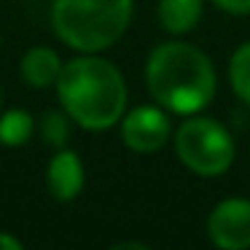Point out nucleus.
Masks as SVG:
<instances>
[{
    "label": "nucleus",
    "mask_w": 250,
    "mask_h": 250,
    "mask_svg": "<svg viewBox=\"0 0 250 250\" xmlns=\"http://www.w3.org/2000/svg\"><path fill=\"white\" fill-rule=\"evenodd\" d=\"M146 83L156 105L175 116L202 113L218 92L212 60L194 43L167 41L146 62Z\"/></svg>",
    "instance_id": "1"
},
{
    "label": "nucleus",
    "mask_w": 250,
    "mask_h": 250,
    "mask_svg": "<svg viewBox=\"0 0 250 250\" xmlns=\"http://www.w3.org/2000/svg\"><path fill=\"white\" fill-rule=\"evenodd\" d=\"M210 3L231 17H248L250 14V0H210Z\"/></svg>",
    "instance_id": "13"
},
{
    "label": "nucleus",
    "mask_w": 250,
    "mask_h": 250,
    "mask_svg": "<svg viewBox=\"0 0 250 250\" xmlns=\"http://www.w3.org/2000/svg\"><path fill=\"white\" fill-rule=\"evenodd\" d=\"M0 250H22V242L11 234H0Z\"/></svg>",
    "instance_id": "14"
},
{
    "label": "nucleus",
    "mask_w": 250,
    "mask_h": 250,
    "mask_svg": "<svg viewBox=\"0 0 250 250\" xmlns=\"http://www.w3.org/2000/svg\"><path fill=\"white\" fill-rule=\"evenodd\" d=\"M207 237L221 250H248L250 248V199L229 196L221 199L207 215Z\"/></svg>",
    "instance_id": "6"
},
{
    "label": "nucleus",
    "mask_w": 250,
    "mask_h": 250,
    "mask_svg": "<svg viewBox=\"0 0 250 250\" xmlns=\"http://www.w3.org/2000/svg\"><path fill=\"white\" fill-rule=\"evenodd\" d=\"M135 0H54L51 24L62 43L83 54L105 51L126 33Z\"/></svg>",
    "instance_id": "3"
},
{
    "label": "nucleus",
    "mask_w": 250,
    "mask_h": 250,
    "mask_svg": "<svg viewBox=\"0 0 250 250\" xmlns=\"http://www.w3.org/2000/svg\"><path fill=\"white\" fill-rule=\"evenodd\" d=\"M172 148L180 164L199 178H218L229 172L237 156L231 132L218 119L199 113L180 121V126L172 132Z\"/></svg>",
    "instance_id": "4"
},
{
    "label": "nucleus",
    "mask_w": 250,
    "mask_h": 250,
    "mask_svg": "<svg viewBox=\"0 0 250 250\" xmlns=\"http://www.w3.org/2000/svg\"><path fill=\"white\" fill-rule=\"evenodd\" d=\"M60 73H62V62H60V57H57V51L43 49V46L30 49L22 60V76H24V81L35 89L51 86V83L57 86Z\"/></svg>",
    "instance_id": "9"
},
{
    "label": "nucleus",
    "mask_w": 250,
    "mask_h": 250,
    "mask_svg": "<svg viewBox=\"0 0 250 250\" xmlns=\"http://www.w3.org/2000/svg\"><path fill=\"white\" fill-rule=\"evenodd\" d=\"M33 135V116L24 110H8L0 116V143L8 148L24 146Z\"/></svg>",
    "instance_id": "11"
},
{
    "label": "nucleus",
    "mask_w": 250,
    "mask_h": 250,
    "mask_svg": "<svg viewBox=\"0 0 250 250\" xmlns=\"http://www.w3.org/2000/svg\"><path fill=\"white\" fill-rule=\"evenodd\" d=\"M46 183H49V191L54 199H60V202L76 199L83 188V164L78 159V153L67 151V148H60L57 156L49 164Z\"/></svg>",
    "instance_id": "7"
},
{
    "label": "nucleus",
    "mask_w": 250,
    "mask_h": 250,
    "mask_svg": "<svg viewBox=\"0 0 250 250\" xmlns=\"http://www.w3.org/2000/svg\"><path fill=\"white\" fill-rule=\"evenodd\" d=\"M205 0H159V22L169 35H186L199 24Z\"/></svg>",
    "instance_id": "8"
},
{
    "label": "nucleus",
    "mask_w": 250,
    "mask_h": 250,
    "mask_svg": "<svg viewBox=\"0 0 250 250\" xmlns=\"http://www.w3.org/2000/svg\"><path fill=\"white\" fill-rule=\"evenodd\" d=\"M172 137L169 116L162 105H140L121 116V140L135 153H156Z\"/></svg>",
    "instance_id": "5"
},
{
    "label": "nucleus",
    "mask_w": 250,
    "mask_h": 250,
    "mask_svg": "<svg viewBox=\"0 0 250 250\" xmlns=\"http://www.w3.org/2000/svg\"><path fill=\"white\" fill-rule=\"evenodd\" d=\"M67 113H60V110H49L43 116V124H41V132H43V140L54 148H65L67 137H70V126H67Z\"/></svg>",
    "instance_id": "12"
},
{
    "label": "nucleus",
    "mask_w": 250,
    "mask_h": 250,
    "mask_svg": "<svg viewBox=\"0 0 250 250\" xmlns=\"http://www.w3.org/2000/svg\"><path fill=\"white\" fill-rule=\"evenodd\" d=\"M57 94L70 121L92 132L110 129L126 110L124 76L103 57H76L62 65Z\"/></svg>",
    "instance_id": "2"
},
{
    "label": "nucleus",
    "mask_w": 250,
    "mask_h": 250,
    "mask_svg": "<svg viewBox=\"0 0 250 250\" xmlns=\"http://www.w3.org/2000/svg\"><path fill=\"white\" fill-rule=\"evenodd\" d=\"M229 83H231L234 94L250 105V41L237 46L229 60Z\"/></svg>",
    "instance_id": "10"
}]
</instances>
